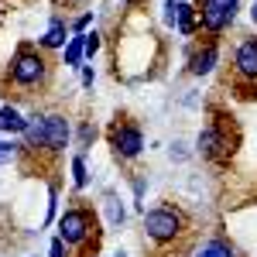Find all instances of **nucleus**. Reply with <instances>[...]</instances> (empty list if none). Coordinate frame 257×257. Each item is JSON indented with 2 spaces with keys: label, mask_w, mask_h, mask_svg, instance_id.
Here are the masks:
<instances>
[{
  "label": "nucleus",
  "mask_w": 257,
  "mask_h": 257,
  "mask_svg": "<svg viewBox=\"0 0 257 257\" xmlns=\"http://www.w3.org/2000/svg\"><path fill=\"white\" fill-rule=\"evenodd\" d=\"M175 11H178V0H165V28H175Z\"/></svg>",
  "instance_id": "23"
},
{
  "label": "nucleus",
  "mask_w": 257,
  "mask_h": 257,
  "mask_svg": "<svg viewBox=\"0 0 257 257\" xmlns=\"http://www.w3.org/2000/svg\"><path fill=\"white\" fill-rule=\"evenodd\" d=\"M237 144H240V131H237V123H233V117L213 113L209 123L199 131V138H196V155L202 161H216L219 165V161L233 158Z\"/></svg>",
  "instance_id": "4"
},
{
  "label": "nucleus",
  "mask_w": 257,
  "mask_h": 257,
  "mask_svg": "<svg viewBox=\"0 0 257 257\" xmlns=\"http://www.w3.org/2000/svg\"><path fill=\"white\" fill-rule=\"evenodd\" d=\"M110 257H127V254H123V250H113V254H110Z\"/></svg>",
  "instance_id": "27"
},
{
  "label": "nucleus",
  "mask_w": 257,
  "mask_h": 257,
  "mask_svg": "<svg viewBox=\"0 0 257 257\" xmlns=\"http://www.w3.org/2000/svg\"><path fill=\"white\" fill-rule=\"evenodd\" d=\"M103 213H106V226H110V230H120L123 219H127V209L120 206V199L113 196V192H106V199H103Z\"/></svg>",
  "instance_id": "15"
},
{
  "label": "nucleus",
  "mask_w": 257,
  "mask_h": 257,
  "mask_svg": "<svg viewBox=\"0 0 257 257\" xmlns=\"http://www.w3.org/2000/svg\"><path fill=\"white\" fill-rule=\"evenodd\" d=\"M99 48H103V35L99 31H86V59H93Z\"/></svg>",
  "instance_id": "21"
},
{
  "label": "nucleus",
  "mask_w": 257,
  "mask_h": 257,
  "mask_svg": "<svg viewBox=\"0 0 257 257\" xmlns=\"http://www.w3.org/2000/svg\"><path fill=\"white\" fill-rule=\"evenodd\" d=\"M52 72H55V65L48 59V52L21 41L7 65V89H14L21 96H38L41 89L52 86Z\"/></svg>",
  "instance_id": "1"
},
{
  "label": "nucleus",
  "mask_w": 257,
  "mask_h": 257,
  "mask_svg": "<svg viewBox=\"0 0 257 257\" xmlns=\"http://www.w3.org/2000/svg\"><path fill=\"white\" fill-rule=\"evenodd\" d=\"M192 257H237V247H233L226 237H209V240H202V243L196 247Z\"/></svg>",
  "instance_id": "13"
},
{
  "label": "nucleus",
  "mask_w": 257,
  "mask_h": 257,
  "mask_svg": "<svg viewBox=\"0 0 257 257\" xmlns=\"http://www.w3.org/2000/svg\"><path fill=\"white\" fill-rule=\"evenodd\" d=\"M69 38H72V28H69V21L52 18L48 31H45V35L38 38V48H41V52H62V48L69 45Z\"/></svg>",
  "instance_id": "10"
},
{
  "label": "nucleus",
  "mask_w": 257,
  "mask_h": 257,
  "mask_svg": "<svg viewBox=\"0 0 257 257\" xmlns=\"http://www.w3.org/2000/svg\"><path fill=\"white\" fill-rule=\"evenodd\" d=\"M120 4H123V7H127V11H134V7H141V4H144V0H120Z\"/></svg>",
  "instance_id": "25"
},
{
  "label": "nucleus",
  "mask_w": 257,
  "mask_h": 257,
  "mask_svg": "<svg viewBox=\"0 0 257 257\" xmlns=\"http://www.w3.org/2000/svg\"><path fill=\"white\" fill-rule=\"evenodd\" d=\"M93 141H96V127H93V120H82L79 131H76V148H79V155H86V151L93 148Z\"/></svg>",
  "instance_id": "18"
},
{
  "label": "nucleus",
  "mask_w": 257,
  "mask_h": 257,
  "mask_svg": "<svg viewBox=\"0 0 257 257\" xmlns=\"http://www.w3.org/2000/svg\"><path fill=\"white\" fill-rule=\"evenodd\" d=\"M141 230H144V243H151L158 250H168L189 233V216L175 202H158V206L141 213Z\"/></svg>",
  "instance_id": "3"
},
{
  "label": "nucleus",
  "mask_w": 257,
  "mask_h": 257,
  "mask_svg": "<svg viewBox=\"0 0 257 257\" xmlns=\"http://www.w3.org/2000/svg\"><path fill=\"white\" fill-rule=\"evenodd\" d=\"M106 141H110V151L120 165H131L144 155V131L131 117H117L106 131Z\"/></svg>",
  "instance_id": "5"
},
{
  "label": "nucleus",
  "mask_w": 257,
  "mask_h": 257,
  "mask_svg": "<svg viewBox=\"0 0 257 257\" xmlns=\"http://www.w3.org/2000/svg\"><path fill=\"white\" fill-rule=\"evenodd\" d=\"M216 65H219V41L216 38L189 45V59H185V72H189V76L202 79V76H209Z\"/></svg>",
  "instance_id": "8"
},
{
  "label": "nucleus",
  "mask_w": 257,
  "mask_h": 257,
  "mask_svg": "<svg viewBox=\"0 0 257 257\" xmlns=\"http://www.w3.org/2000/svg\"><path fill=\"white\" fill-rule=\"evenodd\" d=\"M82 59H86V35H72L69 45L62 48V65L65 69H82Z\"/></svg>",
  "instance_id": "14"
},
{
  "label": "nucleus",
  "mask_w": 257,
  "mask_h": 257,
  "mask_svg": "<svg viewBox=\"0 0 257 257\" xmlns=\"http://www.w3.org/2000/svg\"><path fill=\"white\" fill-rule=\"evenodd\" d=\"M230 72H233V86L247 89L243 96L254 99L257 96V35L254 38H240L230 59Z\"/></svg>",
  "instance_id": "6"
},
{
  "label": "nucleus",
  "mask_w": 257,
  "mask_h": 257,
  "mask_svg": "<svg viewBox=\"0 0 257 257\" xmlns=\"http://www.w3.org/2000/svg\"><path fill=\"white\" fill-rule=\"evenodd\" d=\"M65 4H86V0H65Z\"/></svg>",
  "instance_id": "28"
},
{
  "label": "nucleus",
  "mask_w": 257,
  "mask_h": 257,
  "mask_svg": "<svg viewBox=\"0 0 257 257\" xmlns=\"http://www.w3.org/2000/svg\"><path fill=\"white\" fill-rule=\"evenodd\" d=\"M55 219H59V182L48 185V202H45V219H41V226H52Z\"/></svg>",
  "instance_id": "17"
},
{
  "label": "nucleus",
  "mask_w": 257,
  "mask_h": 257,
  "mask_svg": "<svg viewBox=\"0 0 257 257\" xmlns=\"http://www.w3.org/2000/svg\"><path fill=\"white\" fill-rule=\"evenodd\" d=\"M59 233L55 237L65 240L69 247V257H93L99 250V240H103V226H99V216L93 206L86 202H72L65 206L55 219Z\"/></svg>",
  "instance_id": "2"
},
{
  "label": "nucleus",
  "mask_w": 257,
  "mask_h": 257,
  "mask_svg": "<svg viewBox=\"0 0 257 257\" xmlns=\"http://www.w3.org/2000/svg\"><path fill=\"white\" fill-rule=\"evenodd\" d=\"M28 131V117L21 113L18 103H4L0 106V134H7V138H21Z\"/></svg>",
  "instance_id": "11"
},
{
  "label": "nucleus",
  "mask_w": 257,
  "mask_h": 257,
  "mask_svg": "<svg viewBox=\"0 0 257 257\" xmlns=\"http://www.w3.org/2000/svg\"><path fill=\"white\" fill-rule=\"evenodd\" d=\"M21 155H24V144H14V141H0V165H14Z\"/></svg>",
  "instance_id": "19"
},
{
  "label": "nucleus",
  "mask_w": 257,
  "mask_h": 257,
  "mask_svg": "<svg viewBox=\"0 0 257 257\" xmlns=\"http://www.w3.org/2000/svg\"><path fill=\"white\" fill-rule=\"evenodd\" d=\"M72 141V123L65 113H45V151L48 155H62Z\"/></svg>",
  "instance_id": "9"
},
{
  "label": "nucleus",
  "mask_w": 257,
  "mask_h": 257,
  "mask_svg": "<svg viewBox=\"0 0 257 257\" xmlns=\"http://www.w3.org/2000/svg\"><path fill=\"white\" fill-rule=\"evenodd\" d=\"M175 31L182 38H192L199 31V14H196V4H185L178 0V11H175Z\"/></svg>",
  "instance_id": "12"
},
{
  "label": "nucleus",
  "mask_w": 257,
  "mask_h": 257,
  "mask_svg": "<svg viewBox=\"0 0 257 257\" xmlns=\"http://www.w3.org/2000/svg\"><path fill=\"white\" fill-rule=\"evenodd\" d=\"M89 24H93V11H86V14H79L76 21H69L72 35H86V31H89Z\"/></svg>",
  "instance_id": "20"
},
{
  "label": "nucleus",
  "mask_w": 257,
  "mask_h": 257,
  "mask_svg": "<svg viewBox=\"0 0 257 257\" xmlns=\"http://www.w3.org/2000/svg\"><path fill=\"white\" fill-rule=\"evenodd\" d=\"M250 21H254V24H257V0H254V4H250Z\"/></svg>",
  "instance_id": "26"
},
{
  "label": "nucleus",
  "mask_w": 257,
  "mask_h": 257,
  "mask_svg": "<svg viewBox=\"0 0 257 257\" xmlns=\"http://www.w3.org/2000/svg\"><path fill=\"white\" fill-rule=\"evenodd\" d=\"M69 172H72V189L82 192L86 185H89V168H86V155H72L69 161Z\"/></svg>",
  "instance_id": "16"
},
{
  "label": "nucleus",
  "mask_w": 257,
  "mask_h": 257,
  "mask_svg": "<svg viewBox=\"0 0 257 257\" xmlns=\"http://www.w3.org/2000/svg\"><path fill=\"white\" fill-rule=\"evenodd\" d=\"M48 257H69V247H65L62 237H52V243H48Z\"/></svg>",
  "instance_id": "22"
},
{
  "label": "nucleus",
  "mask_w": 257,
  "mask_h": 257,
  "mask_svg": "<svg viewBox=\"0 0 257 257\" xmlns=\"http://www.w3.org/2000/svg\"><path fill=\"white\" fill-rule=\"evenodd\" d=\"M240 11V0H199L196 14H199V31L219 38L226 28H233Z\"/></svg>",
  "instance_id": "7"
},
{
  "label": "nucleus",
  "mask_w": 257,
  "mask_h": 257,
  "mask_svg": "<svg viewBox=\"0 0 257 257\" xmlns=\"http://www.w3.org/2000/svg\"><path fill=\"white\" fill-rule=\"evenodd\" d=\"M0 18H4V11H0Z\"/></svg>",
  "instance_id": "29"
},
{
  "label": "nucleus",
  "mask_w": 257,
  "mask_h": 257,
  "mask_svg": "<svg viewBox=\"0 0 257 257\" xmlns=\"http://www.w3.org/2000/svg\"><path fill=\"white\" fill-rule=\"evenodd\" d=\"M93 82H96V72H93V65H82V89H93Z\"/></svg>",
  "instance_id": "24"
}]
</instances>
